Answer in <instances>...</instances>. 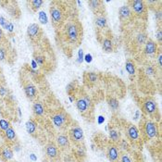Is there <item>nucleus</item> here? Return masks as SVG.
<instances>
[{
	"label": "nucleus",
	"mask_w": 162,
	"mask_h": 162,
	"mask_svg": "<svg viewBox=\"0 0 162 162\" xmlns=\"http://www.w3.org/2000/svg\"><path fill=\"white\" fill-rule=\"evenodd\" d=\"M80 25L79 23L72 20L69 21L65 26L66 37L69 44H77L80 41Z\"/></svg>",
	"instance_id": "obj_1"
},
{
	"label": "nucleus",
	"mask_w": 162,
	"mask_h": 162,
	"mask_svg": "<svg viewBox=\"0 0 162 162\" xmlns=\"http://www.w3.org/2000/svg\"><path fill=\"white\" fill-rule=\"evenodd\" d=\"M142 134L146 140L157 138L159 136V128L157 123L152 120H146L142 123Z\"/></svg>",
	"instance_id": "obj_2"
},
{
	"label": "nucleus",
	"mask_w": 162,
	"mask_h": 162,
	"mask_svg": "<svg viewBox=\"0 0 162 162\" xmlns=\"http://www.w3.org/2000/svg\"><path fill=\"white\" fill-rule=\"evenodd\" d=\"M127 5L130 7L132 14L136 17L143 18L146 14L147 6L146 1H143V0H132V1H128Z\"/></svg>",
	"instance_id": "obj_3"
},
{
	"label": "nucleus",
	"mask_w": 162,
	"mask_h": 162,
	"mask_svg": "<svg viewBox=\"0 0 162 162\" xmlns=\"http://www.w3.org/2000/svg\"><path fill=\"white\" fill-rule=\"evenodd\" d=\"M142 109L143 112L147 115L150 116V117H154V116H157V114L158 113V107H157V103L155 99L151 98V97H147L146 98L143 103H142Z\"/></svg>",
	"instance_id": "obj_4"
},
{
	"label": "nucleus",
	"mask_w": 162,
	"mask_h": 162,
	"mask_svg": "<svg viewBox=\"0 0 162 162\" xmlns=\"http://www.w3.org/2000/svg\"><path fill=\"white\" fill-rule=\"evenodd\" d=\"M69 138L71 143H73L75 146L82 147L81 145L84 141V133H83V129L78 126L72 128L69 132Z\"/></svg>",
	"instance_id": "obj_5"
},
{
	"label": "nucleus",
	"mask_w": 162,
	"mask_h": 162,
	"mask_svg": "<svg viewBox=\"0 0 162 162\" xmlns=\"http://www.w3.org/2000/svg\"><path fill=\"white\" fill-rule=\"evenodd\" d=\"M125 132H126L127 138L132 143L136 144V143L140 142V140H141V133H140L139 129L134 124L128 123L126 125V127H125Z\"/></svg>",
	"instance_id": "obj_6"
},
{
	"label": "nucleus",
	"mask_w": 162,
	"mask_h": 162,
	"mask_svg": "<svg viewBox=\"0 0 162 162\" xmlns=\"http://www.w3.org/2000/svg\"><path fill=\"white\" fill-rule=\"evenodd\" d=\"M69 115L63 111H59L55 113L52 116V122L56 128L58 129H63L65 128L69 123Z\"/></svg>",
	"instance_id": "obj_7"
},
{
	"label": "nucleus",
	"mask_w": 162,
	"mask_h": 162,
	"mask_svg": "<svg viewBox=\"0 0 162 162\" xmlns=\"http://www.w3.org/2000/svg\"><path fill=\"white\" fill-rule=\"evenodd\" d=\"M50 17L51 20L55 25H59L60 23L63 21L64 19V13L58 5H51L50 7Z\"/></svg>",
	"instance_id": "obj_8"
},
{
	"label": "nucleus",
	"mask_w": 162,
	"mask_h": 162,
	"mask_svg": "<svg viewBox=\"0 0 162 162\" xmlns=\"http://www.w3.org/2000/svg\"><path fill=\"white\" fill-rule=\"evenodd\" d=\"M45 155L51 161L58 160L59 157V149L54 142H49L45 146Z\"/></svg>",
	"instance_id": "obj_9"
},
{
	"label": "nucleus",
	"mask_w": 162,
	"mask_h": 162,
	"mask_svg": "<svg viewBox=\"0 0 162 162\" xmlns=\"http://www.w3.org/2000/svg\"><path fill=\"white\" fill-rule=\"evenodd\" d=\"M120 155H121V151H120V148L117 145L111 143L110 145L107 146V157L110 162H119Z\"/></svg>",
	"instance_id": "obj_10"
},
{
	"label": "nucleus",
	"mask_w": 162,
	"mask_h": 162,
	"mask_svg": "<svg viewBox=\"0 0 162 162\" xmlns=\"http://www.w3.org/2000/svg\"><path fill=\"white\" fill-rule=\"evenodd\" d=\"M144 54L146 56H157V52H158V46H157V43L155 42L152 39H147L145 45H144Z\"/></svg>",
	"instance_id": "obj_11"
},
{
	"label": "nucleus",
	"mask_w": 162,
	"mask_h": 162,
	"mask_svg": "<svg viewBox=\"0 0 162 162\" xmlns=\"http://www.w3.org/2000/svg\"><path fill=\"white\" fill-rule=\"evenodd\" d=\"M56 141H57V146L60 150L66 151L71 148V141H69V135L67 134L59 133L56 138Z\"/></svg>",
	"instance_id": "obj_12"
},
{
	"label": "nucleus",
	"mask_w": 162,
	"mask_h": 162,
	"mask_svg": "<svg viewBox=\"0 0 162 162\" xmlns=\"http://www.w3.org/2000/svg\"><path fill=\"white\" fill-rule=\"evenodd\" d=\"M27 35L32 41H37L41 35H42V31L40 26L37 23H32L27 28Z\"/></svg>",
	"instance_id": "obj_13"
},
{
	"label": "nucleus",
	"mask_w": 162,
	"mask_h": 162,
	"mask_svg": "<svg viewBox=\"0 0 162 162\" xmlns=\"http://www.w3.org/2000/svg\"><path fill=\"white\" fill-rule=\"evenodd\" d=\"M119 17L122 21H128L133 17V14L128 5H123L119 9Z\"/></svg>",
	"instance_id": "obj_14"
},
{
	"label": "nucleus",
	"mask_w": 162,
	"mask_h": 162,
	"mask_svg": "<svg viewBox=\"0 0 162 162\" xmlns=\"http://www.w3.org/2000/svg\"><path fill=\"white\" fill-rule=\"evenodd\" d=\"M95 25L98 31L105 30L107 27V19L104 14H98L95 18Z\"/></svg>",
	"instance_id": "obj_15"
},
{
	"label": "nucleus",
	"mask_w": 162,
	"mask_h": 162,
	"mask_svg": "<svg viewBox=\"0 0 162 162\" xmlns=\"http://www.w3.org/2000/svg\"><path fill=\"white\" fill-rule=\"evenodd\" d=\"M101 46H102L103 51L106 53H112L115 50V44H114L112 39L109 37L103 38V40L101 42Z\"/></svg>",
	"instance_id": "obj_16"
},
{
	"label": "nucleus",
	"mask_w": 162,
	"mask_h": 162,
	"mask_svg": "<svg viewBox=\"0 0 162 162\" xmlns=\"http://www.w3.org/2000/svg\"><path fill=\"white\" fill-rule=\"evenodd\" d=\"M75 105H76V107H77L78 111L83 115L86 114L90 109V107H88V105L86 104V102L84 101L83 97H80L75 100Z\"/></svg>",
	"instance_id": "obj_17"
},
{
	"label": "nucleus",
	"mask_w": 162,
	"mask_h": 162,
	"mask_svg": "<svg viewBox=\"0 0 162 162\" xmlns=\"http://www.w3.org/2000/svg\"><path fill=\"white\" fill-rule=\"evenodd\" d=\"M24 93L29 99L33 100L37 96V88L32 83H27L26 85H24Z\"/></svg>",
	"instance_id": "obj_18"
},
{
	"label": "nucleus",
	"mask_w": 162,
	"mask_h": 162,
	"mask_svg": "<svg viewBox=\"0 0 162 162\" xmlns=\"http://www.w3.org/2000/svg\"><path fill=\"white\" fill-rule=\"evenodd\" d=\"M108 135H109V139L112 144L118 145L120 141L122 140V134L120 131H118L116 128H110L108 132Z\"/></svg>",
	"instance_id": "obj_19"
},
{
	"label": "nucleus",
	"mask_w": 162,
	"mask_h": 162,
	"mask_svg": "<svg viewBox=\"0 0 162 162\" xmlns=\"http://www.w3.org/2000/svg\"><path fill=\"white\" fill-rule=\"evenodd\" d=\"M0 157L6 162L9 161L13 157V151L9 146H2L0 148Z\"/></svg>",
	"instance_id": "obj_20"
},
{
	"label": "nucleus",
	"mask_w": 162,
	"mask_h": 162,
	"mask_svg": "<svg viewBox=\"0 0 162 162\" xmlns=\"http://www.w3.org/2000/svg\"><path fill=\"white\" fill-rule=\"evenodd\" d=\"M146 40H147V35H146V33L145 32H142V31L139 32L136 34L135 39H134L135 44L138 46V48H142V46H144L146 42Z\"/></svg>",
	"instance_id": "obj_21"
},
{
	"label": "nucleus",
	"mask_w": 162,
	"mask_h": 162,
	"mask_svg": "<svg viewBox=\"0 0 162 162\" xmlns=\"http://www.w3.org/2000/svg\"><path fill=\"white\" fill-rule=\"evenodd\" d=\"M102 1H99V0H90V1L87 2L89 8L91 9L92 11H94L95 13L97 14H101V8H102Z\"/></svg>",
	"instance_id": "obj_22"
},
{
	"label": "nucleus",
	"mask_w": 162,
	"mask_h": 162,
	"mask_svg": "<svg viewBox=\"0 0 162 162\" xmlns=\"http://www.w3.org/2000/svg\"><path fill=\"white\" fill-rule=\"evenodd\" d=\"M125 71L130 76H134L136 74V66L133 60L128 59L125 62Z\"/></svg>",
	"instance_id": "obj_23"
},
{
	"label": "nucleus",
	"mask_w": 162,
	"mask_h": 162,
	"mask_svg": "<svg viewBox=\"0 0 162 162\" xmlns=\"http://www.w3.org/2000/svg\"><path fill=\"white\" fill-rule=\"evenodd\" d=\"M107 105L110 107V109L113 112L118 111V109L120 108V102L117 98H115L113 97H109L107 98Z\"/></svg>",
	"instance_id": "obj_24"
},
{
	"label": "nucleus",
	"mask_w": 162,
	"mask_h": 162,
	"mask_svg": "<svg viewBox=\"0 0 162 162\" xmlns=\"http://www.w3.org/2000/svg\"><path fill=\"white\" fill-rule=\"evenodd\" d=\"M33 111L35 114V116H43L44 114V107L41 102H34L33 105Z\"/></svg>",
	"instance_id": "obj_25"
},
{
	"label": "nucleus",
	"mask_w": 162,
	"mask_h": 162,
	"mask_svg": "<svg viewBox=\"0 0 162 162\" xmlns=\"http://www.w3.org/2000/svg\"><path fill=\"white\" fill-rule=\"evenodd\" d=\"M98 74L96 72H87L86 73V81L91 84H96L98 82Z\"/></svg>",
	"instance_id": "obj_26"
},
{
	"label": "nucleus",
	"mask_w": 162,
	"mask_h": 162,
	"mask_svg": "<svg viewBox=\"0 0 162 162\" xmlns=\"http://www.w3.org/2000/svg\"><path fill=\"white\" fill-rule=\"evenodd\" d=\"M25 127H26L27 132L30 133V134H33L36 132V123L32 120H30L26 122Z\"/></svg>",
	"instance_id": "obj_27"
},
{
	"label": "nucleus",
	"mask_w": 162,
	"mask_h": 162,
	"mask_svg": "<svg viewBox=\"0 0 162 162\" xmlns=\"http://www.w3.org/2000/svg\"><path fill=\"white\" fill-rule=\"evenodd\" d=\"M29 4L31 5L30 8L32 9V10L34 11V12H36L43 6L44 1H43V0H32V1L29 2Z\"/></svg>",
	"instance_id": "obj_28"
},
{
	"label": "nucleus",
	"mask_w": 162,
	"mask_h": 162,
	"mask_svg": "<svg viewBox=\"0 0 162 162\" xmlns=\"http://www.w3.org/2000/svg\"><path fill=\"white\" fill-rule=\"evenodd\" d=\"M5 135L6 138L10 142H14L16 140V132L13 128L9 127L7 131H5Z\"/></svg>",
	"instance_id": "obj_29"
},
{
	"label": "nucleus",
	"mask_w": 162,
	"mask_h": 162,
	"mask_svg": "<svg viewBox=\"0 0 162 162\" xmlns=\"http://www.w3.org/2000/svg\"><path fill=\"white\" fill-rule=\"evenodd\" d=\"M38 19H39V22L41 24H48V17L46 15L45 11L44 10H41L38 12Z\"/></svg>",
	"instance_id": "obj_30"
},
{
	"label": "nucleus",
	"mask_w": 162,
	"mask_h": 162,
	"mask_svg": "<svg viewBox=\"0 0 162 162\" xmlns=\"http://www.w3.org/2000/svg\"><path fill=\"white\" fill-rule=\"evenodd\" d=\"M75 90H76V83H75V82L69 83L66 86V92H67V94H68L69 96L73 95V93L75 92Z\"/></svg>",
	"instance_id": "obj_31"
},
{
	"label": "nucleus",
	"mask_w": 162,
	"mask_h": 162,
	"mask_svg": "<svg viewBox=\"0 0 162 162\" xmlns=\"http://www.w3.org/2000/svg\"><path fill=\"white\" fill-rule=\"evenodd\" d=\"M119 162H132V159L131 158V157L129 156L128 153L123 152V153H121V155H120Z\"/></svg>",
	"instance_id": "obj_32"
},
{
	"label": "nucleus",
	"mask_w": 162,
	"mask_h": 162,
	"mask_svg": "<svg viewBox=\"0 0 162 162\" xmlns=\"http://www.w3.org/2000/svg\"><path fill=\"white\" fill-rule=\"evenodd\" d=\"M145 73L147 75V76H154L156 74V69L155 68L152 66V65H147L145 69Z\"/></svg>",
	"instance_id": "obj_33"
},
{
	"label": "nucleus",
	"mask_w": 162,
	"mask_h": 162,
	"mask_svg": "<svg viewBox=\"0 0 162 162\" xmlns=\"http://www.w3.org/2000/svg\"><path fill=\"white\" fill-rule=\"evenodd\" d=\"M84 61V52L83 48H80L78 50V54H77V58H76V62L78 64H82Z\"/></svg>",
	"instance_id": "obj_34"
},
{
	"label": "nucleus",
	"mask_w": 162,
	"mask_h": 162,
	"mask_svg": "<svg viewBox=\"0 0 162 162\" xmlns=\"http://www.w3.org/2000/svg\"><path fill=\"white\" fill-rule=\"evenodd\" d=\"M119 146L123 150V151H128L130 149V145L128 141H126V139H122L119 143Z\"/></svg>",
	"instance_id": "obj_35"
},
{
	"label": "nucleus",
	"mask_w": 162,
	"mask_h": 162,
	"mask_svg": "<svg viewBox=\"0 0 162 162\" xmlns=\"http://www.w3.org/2000/svg\"><path fill=\"white\" fill-rule=\"evenodd\" d=\"M39 66H43L45 63V58L42 55H36L33 58Z\"/></svg>",
	"instance_id": "obj_36"
},
{
	"label": "nucleus",
	"mask_w": 162,
	"mask_h": 162,
	"mask_svg": "<svg viewBox=\"0 0 162 162\" xmlns=\"http://www.w3.org/2000/svg\"><path fill=\"white\" fill-rule=\"evenodd\" d=\"M10 127V125H9V122H8V121H6V120H0V129H1L2 131H7L9 128Z\"/></svg>",
	"instance_id": "obj_37"
},
{
	"label": "nucleus",
	"mask_w": 162,
	"mask_h": 162,
	"mask_svg": "<svg viewBox=\"0 0 162 162\" xmlns=\"http://www.w3.org/2000/svg\"><path fill=\"white\" fill-rule=\"evenodd\" d=\"M156 40L157 41L158 44L161 45V43H162V32H161V29L158 28L157 31H156Z\"/></svg>",
	"instance_id": "obj_38"
},
{
	"label": "nucleus",
	"mask_w": 162,
	"mask_h": 162,
	"mask_svg": "<svg viewBox=\"0 0 162 162\" xmlns=\"http://www.w3.org/2000/svg\"><path fill=\"white\" fill-rule=\"evenodd\" d=\"M4 29H5L8 33H12L14 32V24H13L12 22H10V21H8V23L6 24V26L4 27Z\"/></svg>",
	"instance_id": "obj_39"
},
{
	"label": "nucleus",
	"mask_w": 162,
	"mask_h": 162,
	"mask_svg": "<svg viewBox=\"0 0 162 162\" xmlns=\"http://www.w3.org/2000/svg\"><path fill=\"white\" fill-rule=\"evenodd\" d=\"M8 94H9L8 88H6L5 86L0 85V97H5L8 96Z\"/></svg>",
	"instance_id": "obj_40"
},
{
	"label": "nucleus",
	"mask_w": 162,
	"mask_h": 162,
	"mask_svg": "<svg viewBox=\"0 0 162 162\" xmlns=\"http://www.w3.org/2000/svg\"><path fill=\"white\" fill-rule=\"evenodd\" d=\"M7 58V50L2 48V46H0V61H3L5 60Z\"/></svg>",
	"instance_id": "obj_41"
},
{
	"label": "nucleus",
	"mask_w": 162,
	"mask_h": 162,
	"mask_svg": "<svg viewBox=\"0 0 162 162\" xmlns=\"http://www.w3.org/2000/svg\"><path fill=\"white\" fill-rule=\"evenodd\" d=\"M93 59H94V58H93V55L91 53H87L84 55V61L87 63V64H90L92 63Z\"/></svg>",
	"instance_id": "obj_42"
},
{
	"label": "nucleus",
	"mask_w": 162,
	"mask_h": 162,
	"mask_svg": "<svg viewBox=\"0 0 162 162\" xmlns=\"http://www.w3.org/2000/svg\"><path fill=\"white\" fill-rule=\"evenodd\" d=\"M155 18H156V19H157V20L161 21V18H162V11H161V9H157V10L155 11Z\"/></svg>",
	"instance_id": "obj_43"
},
{
	"label": "nucleus",
	"mask_w": 162,
	"mask_h": 162,
	"mask_svg": "<svg viewBox=\"0 0 162 162\" xmlns=\"http://www.w3.org/2000/svg\"><path fill=\"white\" fill-rule=\"evenodd\" d=\"M83 98L84 99V101L86 102V104L88 105V107L91 108V107H93V102H92V99L89 97V96H87V95H84V96L83 97Z\"/></svg>",
	"instance_id": "obj_44"
},
{
	"label": "nucleus",
	"mask_w": 162,
	"mask_h": 162,
	"mask_svg": "<svg viewBox=\"0 0 162 162\" xmlns=\"http://www.w3.org/2000/svg\"><path fill=\"white\" fill-rule=\"evenodd\" d=\"M157 63H158V67H159V69H161V67H162V53H161L160 50H158V52H157Z\"/></svg>",
	"instance_id": "obj_45"
},
{
	"label": "nucleus",
	"mask_w": 162,
	"mask_h": 162,
	"mask_svg": "<svg viewBox=\"0 0 162 162\" xmlns=\"http://www.w3.org/2000/svg\"><path fill=\"white\" fill-rule=\"evenodd\" d=\"M7 23H8L7 19H6L5 17H3V16H0V25H1V27L4 28V27L6 26Z\"/></svg>",
	"instance_id": "obj_46"
},
{
	"label": "nucleus",
	"mask_w": 162,
	"mask_h": 162,
	"mask_svg": "<svg viewBox=\"0 0 162 162\" xmlns=\"http://www.w3.org/2000/svg\"><path fill=\"white\" fill-rule=\"evenodd\" d=\"M77 156L78 157H84V155H85V152H84V150H83V148H82V147H80L79 149H78V151H77Z\"/></svg>",
	"instance_id": "obj_47"
},
{
	"label": "nucleus",
	"mask_w": 162,
	"mask_h": 162,
	"mask_svg": "<svg viewBox=\"0 0 162 162\" xmlns=\"http://www.w3.org/2000/svg\"><path fill=\"white\" fill-rule=\"evenodd\" d=\"M37 67H38V64L36 63V61L34 59H32V61H31V69H37Z\"/></svg>",
	"instance_id": "obj_48"
},
{
	"label": "nucleus",
	"mask_w": 162,
	"mask_h": 162,
	"mask_svg": "<svg viewBox=\"0 0 162 162\" xmlns=\"http://www.w3.org/2000/svg\"><path fill=\"white\" fill-rule=\"evenodd\" d=\"M104 122H105V117H104V116H102V115H99L97 117V123L98 124H102V123H104Z\"/></svg>",
	"instance_id": "obj_49"
},
{
	"label": "nucleus",
	"mask_w": 162,
	"mask_h": 162,
	"mask_svg": "<svg viewBox=\"0 0 162 162\" xmlns=\"http://www.w3.org/2000/svg\"><path fill=\"white\" fill-rule=\"evenodd\" d=\"M133 118H134L135 121L140 118V110H136V111H135V113H134V115H133Z\"/></svg>",
	"instance_id": "obj_50"
},
{
	"label": "nucleus",
	"mask_w": 162,
	"mask_h": 162,
	"mask_svg": "<svg viewBox=\"0 0 162 162\" xmlns=\"http://www.w3.org/2000/svg\"><path fill=\"white\" fill-rule=\"evenodd\" d=\"M69 102H71V103L74 102V101L76 100V99H75L74 95H71V96H69Z\"/></svg>",
	"instance_id": "obj_51"
},
{
	"label": "nucleus",
	"mask_w": 162,
	"mask_h": 162,
	"mask_svg": "<svg viewBox=\"0 0 162 162\" xmlns=\"http://www.w3.org/2000/svg\"><path fill=\"white\" fill-rule=\"evenodd\" d=\"M30 159L32 161H36L37 160V157L35 156V154H31L30 155Z\"/></svg>",
	"instance_id": "obj_52"
},
{
	"label": "nucleus",
	"mask_w": 162,
	"mask_h": 162,
	"mask_svg": "<svg viewBox=\"0 0 162 162\" xmlns=\"http://www.w3.org/2000/svg\"><path fill=\"white\" fill-rule=\"evenodd\" d=\"M5 38V35H4V33L2 31V29H0V41H2L3 39Z\"/></svg>",
	"instance_id": "obj_53"
},
{
	"label": "nucleus",
	"mask_w": 162,
	"mask_h": 162,
	"mask_svg": "<svg viewBox=\"0 0 162 162\" xmlns=\"http://www.w3.org/2000/svg\"><path fill=\"white\" fill-rule=\"evenodd\" d=\"M14 149H15L16 152H19V151H20V146H19V145H15Z\"/></svg>",
	"instance_id": "obj_54"
},
{
	"label": "nucleus",
	"mask_w": 162,
	"mask_h": 162,
	"mask_svg": "<svg viewBox=\"0 0 162 162\" xmlns=\"http://www.w3.org/2000/svg\"><path fill=\"white\" fill-rule=\"evenodd\" d=\"M17 111H18V113H19V117H21V111H20V108H19V107L17 108Z\"/></svg>",
	"instance_id": "obj_55"
},
{
	"label": "nucleus",
	"mask_w": 162,
	"mask_h": 162,
	"mask_svg": "<svg viewBox=\"0 0 162 162\" xmlns=\"http://www.w3.org/2000/svg\"><path fill=\"white\" fill-rule=\"evenodd\" d=\"M77 4L79 5V7H81V5H82V2H81V1H77Z\"/></svg>",
	"instance_id": "obj_56"
},
{
	"label": "nucleus",
	"mask_w": 162,
	"mask_h": 162,
	"mask_svg": "<svg viewBox=\"0 0 162 162\" xmlns=\"http://www.w3.org/2000/svg\"><path fill=\"white\" fill-rule=\"evenodd\" d=\"M43 162H52L51 160H48V159H45V160H44Z\"/></svg>",
	"instance_id": "obj_57"
},
{
	"label": "nucleus",
	"mask_w": 162,
	"mask_h": 162,
	"mask_svg": "<svg viewBox=\"0 0 162 162\" xmlns=\"http://www.w3.org/2000/svg\"><path fill=\"white\" fill-rule=\"evenodd\" d=\"M11 162H18V161H11Z\"/></svg>",
	"instance_id": "obj_58"
},
{
	"label": "nucleus",
	"mask_w": 162,
	"mask_h": 162,
	"mask_svg": "<svg viewBox=\"0 0 162 162\" xmlns=\"http://www.w3.org/2000/svg\"><path fill=\"white\" fill-rule=\"evenodd\" d=\"M83 162H84V161H83Z\"/></svg>",
	"instance_id": "obj_59"
}]
</instances>
